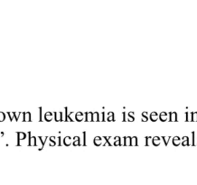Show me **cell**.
I'll return each mask as SVG.
<instances>
[{"instance_id":"1","label":"cell","mask_w":197,"mask_h":185,"mask_svg":"<svg viewBox=\"0 0 197 185\" xmlns=\"http://www.w3.org/2000/svg\"><path fill=\"white\" fill-rule=\"evenodd\" d=\"M29 141H28V145H31V146H34L36 145V138L34 136H30V132H29Z\"/></svg>"},{"instance_id":"2","label":"cell","mask_w":197,"mask_h":185,"mask_svg":"<svg viewBox=\"0 0 197 185\" xmlns=\"http://www.w3.org/2000/svg\"><path fill=\"white\" fill-rule=\"evenodd\" d=\"M17 135H18V142H17V145H20V140H24L26 137V135L23 132H17Z\"/></svg>"},{"instance_id":"3","label":"cell","mask_w":197,"mask_h":185,"mask_svg":"<svg viewBox=\"0 0 197 185\" xmlns=\"http://www.w3.org/2000/svg\"><path fill=\"white\" fill-rule=\"evenodd\" d=\"M93 143H94V144H95V145L99 146V145H101V143H102V139H101V136H96V137H94Z\"/></svg>"},{"instance_id":"4","label":"cell","mask_w":197,"mask_h":185,"mask_svg":"<svg viewBox=\"0 0 197 185\" xmlns=\"http://www.w3.org/2000/svg\"><path fill=\"white\" fill-rule=\"evenodd\" d=\"M63 144H64L66 146H69V145L72 144V138L70 137V136L64 137V139H63Z\"/></svg>"},{"instance_id":"5","label":"cell","mask_w":197,"mask_h":185,"mask_svg":"<svg viewBox=\"0 0 197 185\" xmlns=\"http://www.w3.org/2000/svg\"><path fill=\"white\" fill-rule=\"evenodd\" d=\"M158 117L161 119V121H166V119H167V113L166 112H162V113H160Z\"/></svg>"},{"instance_id":"6","label":"cell","mask_w":197,"mask_h":185,"mask_svg":"<svg viewBox=\"0 0 197 185\" xmlns=\"http://www.w3.org/2000/svg\"><path fill=\"white\" fill-rule=\"evenodd\" d=\"M23 114L24 115V122H26V121H31V113L30 112H24Z\"/></svg>"},{"instance_id":"7","label":"cell","mask_w":197,"mask_h":185,"mask_svg":"<svg viewBox=\"0 0 197 185\" xmlns=\"http://www.w3.org/2000/svg\"><path fill=\"white\" fill-rule=\"evenodd\" d=\"M83 113L82 112H77L76 115H75V117H76V120L77 121H82L83 120Z\"/></svg>"},{"instance_id":"8","label":"cell","mask_w":197,"mask_h":185,"mask_svg":"<svg viewBox=\"0 0 197 185\" xmlns=\"http://www.w3.org/2000/svg\"><path fill=\"white\" fill-rule=\"evenodd\" d=\"M44 118L46 121H51L53 119V113L51 112H46L45 115H44Z\"/></svg>"},{"instance_id":"9","label":"cell","mask_w":197,"mask_h":185,"mask_svg":"<svg viewBox=\"0 0 197 185\" xmlns=\"http://www.w3.org/2000/svg\"><path fill=\"white\" fill-rule=\"evenodd\" d=\"M157 118H158V114H157L156 112H152V113L150 114V119H151L152 121H156Z\"/></svg>"},{"instance_id":"10","label":"cell","mask_w":197,"mask_h":185,"mask_svg":"<svg viewBox=\"0 0 197 185\" xmlns=\"http://www.w3.org/2000/svg\"><path fill=\"white\" fill-rule=\"evenodd\" d=\"M152 143H153L154 145L157 146V145L160 144V138H159L158 136H155V137L152 139Z\"/></svg>"},{"instance_id":"11","label":"cell","mask_w":197,"mask_h":185,"mask_svg":"<svg viewBox=\"0 0 197 185\" xmlns=\"http://www.w3.org/2000/svg\"><path fill=\"white\" fill-rule=\"evenodd\" d=\"M180 142H181V139H180V137H178V136H175V137L173 138V144H174V145H179L180 144Z\"/></svg>"},{"instance_id":"12","label":"cell","mask_w":197,"mask_h":185,"mask_svg":"<svg viewBox=\"0 0 197 185\" xmlns=\"http://www.w3.org/2000/svg\"><path fill=\"white\" fill-rule=\"evenodd\" d=\"M54 115H55V120H56V121H62V120H63V118H62V115H63V113H62V112H59V113L55 112Z\"/></svg>"},{"instance_id":"13","label":"cell","mask_w":197,"mask_h":185,"mask_svg":"<svg viewBox=\"0 0 197 185\" xmlns=\"http://www.w3.org/2000/svg\"><path fill=\"white\" fill-rule=\"evenodd\" d=\"M74 141L72 142V144L73 145H75V146H77V145H80L81 144V141H80V137H78V136H75L74 137Z\"/></svg>"},{"instance_id":"14","label":"cell","mask_w":197,"mask_h":185,"mask_svg":"<svg viewBox=\"0 0 197 185\" xmlns=\"http://www.w3.org/2000/svg\"><path fill=\"white\" fill-rule=\"evenodd\" d=\"M92 112H87L86 113V121H92Z\"/></svg>"},{"instance_id":"15","label":"cell","mask_w":197,"mask_h":185,"mask_svg":"<svg viewBox=\"0 0 197 185\" xmlns=\"http://www.w3.org/2000/svg\"><path fill=\"white\" fill-rule=\"evenodd\" d=\"M130 144H132V145H137V137L130 138Z\"/></svg>"},{"instance_id":"16","label":"cell","mask_w":197,"mask_h":185,"mask_svg":"<svg viewBox=\"0 0 197 185\" xmlns=\"http://www.w3.org/2000/svg\"><path fill=\"white\" fill-rule=\"evenodd\" d=\"M92 121H99V113L95 112L92 114Z\"/></svg>"},{"instance_id":"17","label":"cell","mask_w":197,"mask_h":185,"mask_svg":"<svg viewBox=\"0 0 197 185\" xmlns=\"http://www.w3.org/2000/svg\"><path fill=\"white\" fill-rule=\"evenodd\" d=\"M142 120L143 121H147V112H143L142 113Z\"/></svg>"},{"instance_id":"18","label":"cell","mask_w":197,"mask_h":185,"mask_svg":"<svg viewBox=\"0 0 197 185\" xmlns=\"http://www.w3.org/2000/svg\"><path fill=\"white\" fill-rule=\"evenodd\" d=\"M170 115H171V116H170V117H171V118H170V120H171V121H173V120H176V113H174V112H171V113H170Z\"/></svg>"},{"instance_id":"19","label":"cell","mask_w":197,"mask_h":185,"mask_svg":"<svg viewBox=\"0 0 197 185\" xmlns=\"http://www.w3.org/2000/svg\"><path fill=\"white\" fill-rule=\"evenodd\" d=\"M133 115H134V112H129L128 113V121H133L134 120Z\"/></svg>"},{"instance_id":"20","label":"cell","mask_w":197,"mask_h":185,"mask_svg":"<svg viewBox=\"0 0 197 185\" xmlns=\"http://www.w3.org/2000/svg\"><path fill=\"white\" fill-rule=\"evenodd\" d=\"M5 118V116L3 112H0V122H3Z\"/></svg>"},{"instance_id":"21","label":"cell","mask_w":197,"mask_h":185,"mask_svg":"<svg viewBox=\"0 0 197 185\" xmlns=\"http://www.w3.org/2000/svg\"><path fill=\"white\" fill-rule=\"evenodd\" d=\"M108 120L110 121V120H112L113 119V116H114V113L113 112H110V113H108Z\"/></svg>"},{"instance_id":"22","label":"cell","mask_w":197,"mask_h":185,"mask_svg":"<svg viewBox=\"0 0 197 185\" xmlns=\"http://www.w3.org/2000/svg\"><path fill=\"white\" fill-rule=\"evenodd\" d=\"M115 145H119L120 144V138L119 137H116L115 138V142H114Z\"/></svg>"},{"instance_id":"23","label":"cell","mask_w":197,"mask_h":185,"mask_svg":"<svg viewBox=\"0 0 197 185\" xmlns=\"http://www.w3.org/2000/svg\"><path fill=\"white\" fill-rule=\"evenodd\" d=\"M7 115H9L10 120L12 121V120H13V117H14V112H7Z\"/></svg>"},{"instance_id":"24","label":"cell","mask_w":197,"mask_h":185,"mask_svg":"<svg viewBox=\"0 0 197 185\" xmlns=\"http://www.w3.org/2000/svg\"><path fill=\"white\" fill-rule=\"evenodd\" d=\"M125 144L126 145H129L130 144V137H127L125 139Z\"/></svg>"},{"instance_id":"25","label":"cell","mask_w":197,"mask_h":185,"mask_svg":"<svg viewBox=\"0 0 197 185\" xmlns=\"http://www.w3.org/2000/svg\"><path fill=\"white\" fill-rule=\"evenodd\" d=\"M20 114H21V113H16V112H14V117H15V120H16V121L18 120V117H19Z\"/></svg>"}]
</instances>
